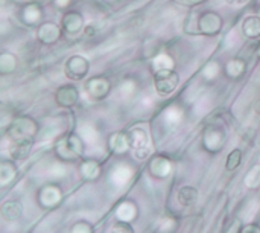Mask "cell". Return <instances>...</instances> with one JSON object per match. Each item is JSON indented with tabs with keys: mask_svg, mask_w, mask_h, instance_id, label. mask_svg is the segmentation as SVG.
Listing matches in <instances>:
<instances>
[{
	"mask_svg": "<svg viewBox=\"0 0 260 233\" xmlns=\"http://www.w3.org/2000/svg\"><path fill=\"white\" fill-rule=\"evenodd\" d=\"M178 75L172 70V69H165V70H157L155 72V78H154V84L155 89L160 95L166 96L171 95L177 85H178Z\"/></svg>",
	"mask_w": 260,
	"mask_h": 233,
	"instance_id": "7a4b0ae2",
	"label": "cell"
},
{
	"mask_svg": "<svg viewBox=\"0 0 260 233\" xmlns=\"http://www.w3.org/2000/svg\"><path fill=\"white\" fill-rule=\"evenodd\" d=\"M110 233H134V229L131 224H128L125 221H117L116 224H113Z\"/></svg>",
	"mask_w": 260,
	"mask_h": 233,
	"instance_id": "7402d4cb",
	"label": "cell"
},
{
	"mask_svg": "<svg viewBox=\"0 0 260 233\" xmlns=\"http://www.w3.org/2000/svg\"><path fill=\"white\" fill-rule=\"evenodd\" d=\"M129 142H131V145L134 147V150H136L137 154H139V151H143L145 156H148V153H149V151H148V147H146V143H148V136H146V133H145L143 130H140V128L134 130V131L131 133Z\"/></svg>",
	"mask_w": 260,
	"mask_h": 233,
	"instance_id": "7c38bea8",
	"label": "cell"
},
{
	"mask_svg": "<svg viewBox=\"0 0 260 233\" xmlns=\"http://www.w3.org/2000/svg\"><path fill=\"white\" fill-rule=\"evenodd\" d=\"M198 200V191L193 186H183L178 191V201L181 206H193Z\"/></svg>",
	"mask_w": 260,
	"mask_h": 233,
	"instance_id": "4fadbf2b",
	"label": "cell"
},
{
	"mask_svg": "<svg viewBox=\"0 0 260 233\" xmlns=\"http://www.w3.org/2000/svg\"><path fill=\"white\" fill-rule=\"evenodd\" d=\"M40 18H41V9H40V6H37L35 3H32V5H27L24 8V11H23V20L26 23L32 24V23L38 21Z\"/></svg>",
	"mask_w": 260,
	"mask_h": 233,
	"instance_id": "9a60e30c",
	"label": "cell"
},
{
	"mask_svg": "<svg viewBox=\"0 0 260 233\" xmlns=\"http://www.w3.org/2000/svg\"><path fill=\"white\" fill-rule=\"evenodd\" d=\"M227 2H229V3H232V5H233V3H242V2H244V0H227Z\"/></svg>",
	"mask_w": 260,
	"mask_h": 233,
	"instance_id": "4316f807",
	"label": "cell"
},
{
	"mask_svg": "<svg viewBox=\"0 0 260 233\" xmlns=\"http://www.w3.org/2000/svg\"><path fill=\"white\" fill-rule=\"evenodd\" d=\"M82 150H84V143L82 140L75 136V134H70L69 137H64L58 142L56 145V154L61 160H75L78 156L82 154Z\"/></svg>",
	"mask_w": 260,
	"mask_h": 233,
	"instance_id": "6da1fadb",
	"label": "cell"
},
{
	"mask_svg": "<svg viewBox=\"0 0 260 233\" xmlns=\"http://www.w3.org/2000/svg\"><path fill=\"white\" fill-rule=\"evenodd\" d=\"M242 151L239 148L233 150L229 156H227V160H225V169L227 171H235L236 168H239V165L242 163Z\"/></svg>",
	"mask_w": 260,
	"mask_h": 233,
	"instance_id": "e0dca14e",
	"label": "cell"
},
{
	"mask_svg": "<svg viewBox=\"0 0 260 233\" xmlns=\"http://www.w3.org/2000/svg\"><path fill=\"white\" fill-rule=\"evenodd\" d=\"M242 31L248 38H259L260 37V18L256 15H250L242 23Z\"/></svg>",
	"mask_w": 260,
	"mask_h": 233,
	"instance_id": "5bb4252c",
	"label": "cell"
},
{
	"mask_svg": "<svg viewBox=\"0 0 260 233\" xmlns=\"http://www.w3.org/2000/svg\"><path fill=\"white\" fill-rule=\"evenodd\" d=\"M32 145H34V137H24V139L12 140L11 148H9L11 157L15 159V160L26 159V157L29 156V153H30Z\"/></svg>",
	"mask_w": 260,
	"mask_h": 233,
	"instance_id": "8992f818",
	"label": "cell"
},
{
	"mask_svg": "<svg viewBox=\"0 0 260 233\" xmlns=\"http://www.w3.org/2000/svg\"><path fill=\"white\" fill-rule=\"evenodd\" d=\"M241 233H260V227L257 224H248L242 227Z\"/></svg>",
	"mask_w": 260,
	"mask_h": 233,
	"instance_id": "cb8c5ba5",
	"label": "cell"
},
{
	"mask_svg": "<svg viewBox=\"0 0 260 233\" xmlns=\"http://www.w3.org/2000/svg\"><path fill=\"white\" fill-rule=\"evenodd\" d=\"M189 2H190V3H195V5H197V3H201V2H204V0H189Z\"/></svg>",
	"mask_w": 260,
	"mask_h": 233,
	"instance_id": "83f0119b",
	"label": "cell"
},
{
	"mask_svg": "<svg viewBox=\"0 0 260 233\" xmlns=\"http://www.w3.org/2000/svg\"><path fill=\"white\" fill-rule=\"evenodd\" d=\"M55 3H56L59 8H66V6L70 3V0H55Z\"/></svg>",
	"mask_w": 260,
	"mask_h": 233,
	"instance_id": "d4e9b609",
	"label": "cell"
},
{
	"mask_svg": "<svg viewBox=\"0 0 260 233\" xmlns=\"http://www.w3.org/2000/svg\"><path fill=\"white\" fill-rule=\"evenodd\" d=\"M88 67H90V64H88V61L84 56L75 55V56L69 58V61L66 64V75L70 79L79 81V79H82V78L87 76Z\"/></svg>",
	"mask_w": 260,
	"mask_h": 233,
	"instance_id": "3957f363",
	"label": "cell"
},
{
	"mask_svg": "<svg viewBox=\"0 0 260 233\" xmlns=\"http://www.w3.org/2000/svg\"><path fill=\"white\" fill-rule=\"evenodd\" d=\"M62 29L69 34H78L84 27V20L79 12H67L61 23Z\"/></svg>",
	"mask_w": 260,
	"mask_h": 233,
	"instance_id": "9c48e42d",
	"label": "cell"
},
{
	"mask_svg": "<svg viewBox=\"0 0 260 233\" xmlns=\"http://www.w3.org/2000/svg\"><path fill=\"white\" fill-rule=\"evenodd\" d=\"M15 64H17V60L15 56H12L11 53H3L0 56V72L2 73H8V72H12L15 69Z\"/></svg>",
	"mask_w": 260,
	"mask_h": 233,
	"instance_id": "ffe728a7",
	"label": "cell"
},
{
	"mask_svg": "<svg viewBox=\"0 0 260 233\" xmlns=\"http://www.w3.org/2000/svg\"><path fill=\"white\" fill-rule=\"evenodd\" d=\"M85 87L94 99H102L110 93V82L105 78H91L87 81Z\"/></svg>",
	"mask_w": 260,
	"mask_h": 233,
	"instance_id": "52a82bcc",
	"label": "cell"
},
{
	"mask_svg": "<svg viewBox=\"0 0 260 233\" xmlns=\"http://www.w3.org/2000/svg\"><path fill=\"white\" fill-rule=\"evenodd\" d=\"M169 171V163L168 160L161 159V157H157L152 160L151 163V172L155 176V177H165Z\"/></svg>",
	"mask_w": 260,
	"mask_h": 233,
	"instance_id": "2e32d148",
	"label": "cell"
},
{
	"mask_svg": "<svg viewBox=\"0 0 260 233\" xmlns=\"http://www.w3.org/2000/svg\"><path fill=\"white\" fill-rule=\"evenodd\" d=\"M34 133H35V124L29 118H20V119L14 121L8 130V134L11 136L12 140L34 137Z\"/></svg>",
	"mask_w": 260,
	"mask_h": 233,
	"instance_id": "277c9868",
	"label": "cell"
},
{
	"mask_svg": "<svg viewBox=\"0 0 260 233\" xmlns=\"http://www.w3.org/2000/svg\"><path fill=\"white\" fill-rule=\"evenodd\" d=\"M2 218L5 221H17L21 214H23V209H21V205L17 203V201H6L2 205Z\"/></svg>",
	"mask_w": 260,
	"mask_h": 233,
	"instance_id": "8fae6325",
	"label": "cell"
},
{
	"mask_svg": "<svg viewBox=\"0 0 260 233\" xmlns=\"http://www.w3.org/2000/svg\"><path fill=\"white\" fill-rule=\"evenodd\" d=\"M216 139H224V133H222L221 130H218V128H210V130L206 133V137H204V145H206V148L212 150V143H213V142H216L218 147H221L222 140H216Z\"/></svg>",
	"mask_w": 260,
	"mask_h": 233,
	"instance_id": "ac0fdd59",
	"label": "cell"
},
{
	"mask_svg": "<svg viewBox=\"0 0 260 233\" xmlns=\"http://www.w3.org/2000/svg\"><path fill=\"white\" fill-rule=\"evenodd\" d=\"M78 90L73 85H62L61 89H58L55 95V99L61 107H73L78 102Z\"/></svg>",
	"mask_w": 260,
	"mask_h": 233,
	"instance_id": "ba28073f",
	"label": "cell"
},
{
	"mask_svg": "<svg viewBox=\"0 0 260 233\" xmlns=\"http://www.w3.org/2000/svg\"><path fill=\"white\" fill-rule=\"evenodd\" d=\"M81 172L84 177L93 179L94 176H98V163L96 162H84L81 166Z\"/></svg>",
	"mask_w": 260,
	"mask_h": 233,
	"instance_id": "44dd1931",
	"label": "cell"
},
{
	"mask_svg": "<svg viewBox=\"0 0 260 233\" xmlns=\"http://www.w3.org/2000/svg\"><path fill=\"white\" fill-rule=\"evenodd\" d=\"M59 37H61V29L53 23H44L38 29V38L46 44L58 41Z\"/></svg>",
	"mask_w": 260,
	"mask_h": 233,
	"instance_id": "30bf717a",
	"label": "cell"
},
{
	"mask_svg": "<svg viewBox=\"0 0 260 233\" xmlns=\"http://www.w3.org/2000/svg\"><path fill=\"white\" fill-rule=\"evenodd\" d=\"M221 26H222V20L218 14L215 12H206L200 17V21H198V27L201 29L203 34H207V35H215L221 31Z\"/></svg>",
	"mask_w": 260,
	"mask_h": 233,
	"instance_id": "5b68a950",
	"label": "cell"
},
{
	"mask_svg": "<svg viewBox=\"0 0 260 233\" xmlns=\"http://www.w3.org/2000/svg\"><path fill=\"white\" fill-rule=\"evenodd\" d=\"M154 64H155L157 70H165V69H171L172 67V60L168 58L166 55H160L158 58H155Z\"/></svg>",
	"mask_w": 260,
	"mask_h": 233,
	"instance_id": "603a6c76",
	"label": "cell"
},
{
	"mask_svg": "<svg viewBox=\"0 0 260 233\" xmlns=\"http://www.w3.org/2000/svg\"><path fill=\"white\" fill-rule=\"evenodd\" d=\"M245 72V63L242 60H233L227 64V73L232 78H239Z\"/></svg>",
	"mask_w": 260,
	"mask_h": 233,
	"instance_id": "d6986e66",
	"label": "cell"
},
{
	"mask_svg": "<svg viewBox=\"0 0 260 233\" xmlns=\"http://www.w3.org/2000/svg\"><path fill=\"white\" fill-rule=\"evenodd\" d=\"M257 53H259V56H260V49H259V52H257Z\"/></svg>",
	"mask_w": 260,
	"mask_h": 233,
	"instance_id": "f1b7e54d",
	"label": "cell"
},
{
	"mask_svg": "<svg viewBox=\"0 0 260 233\" xmlns=\"http://www.w3.org/2000/svg\"><path fill=\"white\" fill-rule=\"evenodd\" d=\"M254 111H256V113L260 116V99L256 102V104H254Z\"/></svg>",
	"mask_w": 260,
	"mask_h": 233,
	"instance_id": "484cf974",
	"label": "cell"
}]
</instances>
